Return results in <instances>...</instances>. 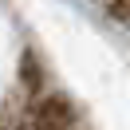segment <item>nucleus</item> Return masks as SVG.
Segmentation results:
<instances>
[{
    "instance_id": "obj_1",
    "label": "nucleus",
    "mask_w": 130,
    "mask_h": 130,
    "mask_svg": "<svg viewBox=\"0 0 130 130\" xmlns=\"http://www.w3.org/2000/svg\"><path fill=\"white\" fill-rule=\"evenodd\" d=\"M106 16L118 24H130V0H106Z\"/></svg>"
}]
</instances>
